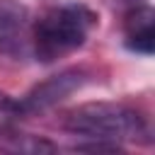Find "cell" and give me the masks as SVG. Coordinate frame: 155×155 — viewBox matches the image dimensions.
I'll return each mask as SVG.
<instances>
[{
  "instance_id": "6da1fadb",
  "label": "cell",
  "mask_w": 155,
  "mask_h": 155,
  "mask_svg": "<svg viewBox=\"0 0 155 155\" xmlns=\"http://www.w3.org/2000/svg\"><path fill=\"white\" fill-rule=\"evenodd\" d=\"M97 24V15L78 2L46 10L31 22V56L41 63H53L80 48Z\"/></svg>"
},
{
  "instance_id": "7a4b0ae2",
  "label": "cell",
  "mask_w": 155,
  "mask_h": 155,
  "mask_svg": "<svg viewBox=\"0 0 155 155\" xmlns=\"http://www.w3.org/2000/svg\"><path fill=\"white\" fill-rule=\"evenodd\" d=\"M63 126L65 131L82 136L87 140H102L114 145H119V140H138L148 136V126L143 116L136 109L114 102L80 104L65 114Z\"/></svg>"
},
{
  "instance_id": "3957f363",
  "label": "cell",
  "mask_w": 155,
  "mask_h": 155,
  "mask_svg": "<svg viewBox=\"0 0 155 155\" xmlns=\"http://www.w3.org/2000/svg\"><path fill=\"white\" fill-rule=\"evenodd\" d=\"M31 15L19 0H0V56H31Z\"/></svg>"
},
{
  "instance_id": "277c9868",
  "label": "cell",
  "mask_w": 155,
  "mask_h": 155,
  "mask_svg": "<svg viewBox=\"0 0 155 155\" xmlns=\"http://www.w3.org/2000/svg\"><path fill=\"white\" fill-rule=\"evenodd\" d=\"M85 85V73L82 70H63L58 75H51L48 80L39 82L36 87H31L17 104H19V114H36V111H46L51 107H56L58 102H63L68 94H73L75 90H80Z\"/></svg>"
},
{
  "instance_id": "5b68a950",
  "label": "cell",
  "mask_w": 155,
  "mask_h": 155,
  "mask_svg": "<svg viewBox=\"0 0 155 155\" xmlns=\"http://www.w3.org/2000/svg\"><path fill=\"white\" fill-rule=\"evenodd\" d=\"M126 46L136 53L150 56L155 46V29H153V10L150 7H133L126 15L124 24Z\"/></svg>"
},
{
  "instance_id": "8992f818",
  "label": "cell",
  "mask_w": 155,
  "mask_h": 155,
  "mask_svg": "<svg viewBox=\"0 0 155 155\" xmlns=\"http://www.w3.org/2000/svg\"><path fill=\"white\" fill-rule=\"evenodd\" d=\"M17 119H22V114H19V104H17L10 94L0 92V128L12 126Z\"/></svg>"
},
{
  "instance_id": "52a82bcc",
  "label": "cell",
  "mask_w": 155,
  "mask_h": 155,
  "mask_svg": "<svg viewBox=\"0 0 155 155\" xmlns=\"http://www.w3.org/2000/svg\"><path fill=\"white\" fill-rule=\"evenodd\" d=\"M5 148H10V150H19V153H41V150H56V145H53V143H48V140H39V138H31V136L17 138L15 143H7Z\"/></svg>"
}]
</instances>
